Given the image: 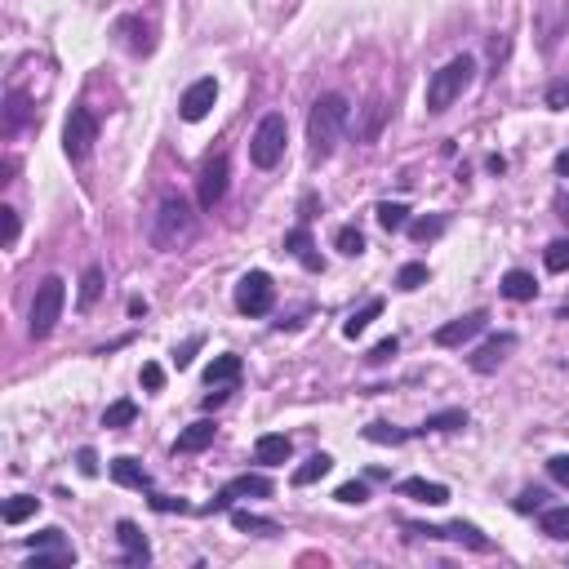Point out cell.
<instances>
[{"label": "cell", "mask_w": 569, "mask_h": 569, "mask_svg": "<svg viewBox=\"0 0 569 569\" xmlns=\"http://www.w3.org/2000/svg\"><path fill=\"white\" fill-rule=\"evenodd\" d=\"M196 227H201V223H196L192 201L178 196V192H165L161 205H156V214H152L147 236H152V245H156L161 254H178V249H187V245L196 240Z\"/></svg>", "instance_id": "obj_1"}, {"label": "cell", "mask_w": 569, "mask_h": 569, "mask_svg": "<svg viewBox=\"0 0 569 569\" xmlns=\"http://www.w3.org/2000/svg\"><path fill=\"white\" fill-rule=\"evenodd\" d=\"M347 116H352V102L342 94H321L307 111V152L311 161H330L338 147V138L347 130Z\"/></svg>", "instance_id": "obj_2"}, {"label": "cell", "mask_w": 569, "mask_h": 569, "mask_svg": "<svg viewBox=\"0 0 569 569\" xmlns=\"http://www.w3.org/2000/svg\"><path fill=\"white\" fill-rule=\"evenodd\" d=\"M471 76H476V58H471V54H458V58H449L440 71H432V80H427V111H432V116L449 111L454 102L463 99Z\"/></svg>", "instance_id": "obj_3"}, {"label": "cell", "mask_w": 569, "mask_h": 569, "mask_svg": "<svg viewBox=\"0 0 569 569\" xmlns=\"http://www.w3.org/2000/svg\"><path fill=\"white\" fill-rule=\"evenodd\" d=\"M63 302H68V280H63V276H45V280L36 285L32 321H27L32 338L54 334V325H58V316H63Z\"/></svg>", "instance_id": "obj_4"}, {"label": "cell", "mask_w": 569, "mask_h": 569, "mask_svg": "<svg viewBox=\"0 0 569 569\" xmlns=\"http://www.w3.org/2000/svg\"><path fill=\"white\" fill-rule=\"evenodd\" d=\"M285 142H290V125H285V116L280 111H268L263 121H258V130L249 138V161L258 169H276L285 161Z\"/></svg>", "instance_id": "obj_5"}, {"label": "cell", "mask_w": 569, "mask_h": 569, "mask_svg": "<svg viewBox=\"0 0 569 569\" xmlns=\"http://www.w3.org/2000/svg\"><path fill=\"white\" fill-rule=\"evenodd\" d=\"M94 142H99V121H94V111L71 107L68 125H63V152H68V161H90Z\"/></svg>", "instance_id": "obj_6"}, {"label": "cell", "mask_w": 569, "mask_h": 569, "mask_svg": "<svg viewBox=\"0 0 569 569\" xmlns=\"http://www.w3.org/2000/svg\"><path fill=\"white\" fill-rule=\"evenodd\" d=\"M271 302H276V285H271L268 271H245L240 285H236V311H245V316H268Z\"/></svg>", "instance_id": "obj_7"}, {"label": "cell", "mask_w": 569, "mask_h": 569, "mask_svg": "<svg viewBox=\"0 0 569 569\" xmlns=\"http://www.w3.org/2000/svg\"><path fill=\"white\" fill-rule=\"evenodd\" d=\"M227 178H232V165H227V156H223V152L205 161L201 178H196V201H201V209H214V205L227 196Z\"/></svg>", "instance_id": "obj_8"}, {"label": "cell", "mask_w": 569, "mask_h": 569, "mask_svg": "<svg viewBox=\"0 0 569 569\" xmlns=\"http://www.w3.org/2000/svg\"><path fill=\"white\" fill-rule=\"evenodd\" d=\"M214 102H218V80H214V76H201V80L187 85V94L178 102V116H183L187 125H196V121H205V116L214 111Z\"/></svg>", "instance_id": "obj_9"}, {"label": "cell", "mask_w": 569, "mask_h": 569, "mask_svg": "<svg viewBox=\"0 0 569 569\" xmlns=\"http://www.w3.org/2000/svg\"><path fill=\"white\" fill-rule=\"evenodd\" d=\"M36 556H32V569H54V565H76V552L68 547L63 530H45V534L32 538Z\"/></svg>", "instance_id": "obj_10"}, {"label": "cell", "mask_w": 569, "mask_h": 569, "mask_svg": "<svg viewBox=\"0 0 569 569\" xmlns=\"http://www.w3.org/2000/svg\"><path fill=\"white\" fill-rule=\"evenodd\" d=\"M485 325H490V311H468V316H458V321H449V325L436 330V347H463V342H471Z\"/></svg>", "instance_id": "obj_11"}, {"label": "cell", "mask_w": 569, "mask_h": 569, "mask_svg": "<svg viewBox=\"0 0 569 569\" xmlns=\"http://www.w3.org/2000/svg\"><path fill=\"white\" fill-rule=\"evenodd\" d=\"M409 534H423V538H454V543H468L476 552H490V538L480 534L476 525H463V521H454V525H445V530H432V525H405Z\"/></svg>", "instance_id": "obj_12"}, {"label": "cell", "mask_w": 569, "mask_h": 569, "mask_svg": "<svg viewBox=\"0 0 569 569\" xmlns=\"http://www.w3.org/2000/svg\"><path fill=\"white\" fill-rule=\"evenodd\" d=\"M511 347H516V334H494L490 342H480V347L471 352V369H476V374H494V369L507 361Z\"/></svg>", "instance_id": "obj_13"}, {"label": "cell", "mask_w": 569, "mask_h": 569, "mask_svg": "<svg viewBox=\"0 0 569 569\" xmlns=\"http://www.w3.org/2000/svg\"><path fill=\"white\" fill-rule=\"evenodd\" d=\"M27 121H32V99H27L23 90H9V94H5V116H0V130H5V138L23 134V130H27Z\"/></svg>", "instance_id": "obj_14"}, {"label": "cell", "mask_w": 569, "mask_h": 569, "mask_svg": "<svg viewBox=\"0 0 569 569\" xmlns=\"http://www.w3.org/2000/svg\"><path fill=\"white\" fill-rule=\"evenodd\" d=\"M116 543H121V552H125V565H147L152 561V547H147V538L138 530L134 521H121L116 525Z\"/></svg>", "instance_id": "obj_15"}, {"label": "cell", "mask_w": 569, "mask_h": 569, "mask_svg": "<svg viewBox=\"0 0 569 569\" xmlns=\"http://www.w3.org/2000/svg\"><path fill=\"white\" fill-rule=\"evenodd\" d=\"M290 454H294V440H290V436H280V432H268V436H258V440H254V458H258L263 468H280Z\"/></svg>", "instance_id": "obj_16"}, {"label": "cell", "mask_w": 569, "mask_h": 569, "mask_svg": "<svg viewBox=\"0 0 569 569\" xmlns=\"http://www.w3.org/2000/svg\"><path fill=\"white\" fill-rule=\"evenodd\" d=\"M236 494H258V499H268V494H271V480H268V476H236L232 485H227L218 499L209 502V511H223V507H232Z\"/></svg>", "instance_id": "obj_17"}, {"label": "cell", "mask_w": 569, "mask_h": 569, "mask_svg": "<svg viewBox=\"0 0 569 569\" xmlns=\"http://www.w3.org/2000/svg\"><path fill=\"white\" fill-rule=\"evenodd\" d=\"M116 36L125 40V49H134V54H152V23H142V18H121L116 23Z\"/></svg>", "instance_id": "obj_18"}, {"label": "cell", "mask_w": 569, "mask_h": 569, "mask_svg": "<svg viewBox=\"0 0 569 569\" xmlns=\"http://www.w3.org/2000/svg\"><path fill=\"white\" fill-rule=\"evenodd\" d=\"M401 494H405V499L427 502V507H440V502H449V490H445L440 480H423V476H409V480H401Z\"/></svg>", "instance_id": "obj_19"}, {"label": "cell", "mask_w": 569, "mask_h": 569, "mask_svg": "<svg viewBox=\"0 0 569 569\" xmlns=\"http://www.w3.org/2000/svg\"><path fill=\"white\" fill-rule=\"evenodd\" d=\"M214 436H218V423H209V418H201V423H192L187 432H178V454H201L205 445H214Z\"/></svg>", "instance_id": "obj_20"}, {"label": "cell", "mask_w": 569, "mask_h": 569, "mask_svg": "<svg viewBox=\"0 0 569 569\" xmlns=\"http://www.w3.org/2000/svg\"><path fill=\"white\" fill-rule=\"evenodd\" d=\"M111 480L125 485V490H147V485H152V476L142 471L138 458H111Z\"/></svg>", "instance_id": "obj_21"}, {"label": "cell", "mask_w": 569, "mask_h": 569, "mask_svg": "<svg viewBox=\"0 0 569 569\" xmlns=\"http://www.w3.org/2000/svg\"><path fill=\"white\" fill-rule=\"evenodd\" d=\"M502 299H511V302H530L538 294V280L530 276V271H507L502 276Z\"/></svg>", "instance_id": "obj_22"}, {"label": "cell", "mask_w": 569, "mask_h": 569, "mask_svg": "<svg viewBox=\"0 0 569 569\" xmlns=\"http://www.w3.org/2000/svg\"><path fill=\"white\" fill-rule=\"evenodd\" d=\"M378 316H383V299H369L365 307H361V311H352V316L342 321V334H347V338H361V334L369 330V325L378 321Z\"/></svg>", "instance_id": "obj_23"}, {"label": "cell", "mask_w": 569, "mask_h": 569, "mask_svg": "<svg viewBox=\"0 0 569 569\" xmlns=\"http://www.w3.org/2000/svg\"><path fill=\"white\" fill-rule=\"evenodd\" d=\"M236 378H240V356H232V352H227V356H214L209 369H205V383H209V387H223V383H236Z\"/></svg>", "instance_id": "obj_24"}, {"label": "cell", "mask_w": 569, "mask_h": 569, "mask_svg": "<svg viewBox=\"0 0 569 569\" xmlns=\"http://www.w3.org/2000/svg\"><path fill=\"white\" fill-rule=\"evenodd\" d=\"M285 249H290L307 271H321V258L311 254V236H307V227H294V232L285 236Z\"/></svg>", "instance_id": "obj_25"}, {"label": "cell", "mask_w": 569, "mask_h": 569, "mask_svg": "<svg viewBox=\"0 0 569 569\" xmlns=\"http://www.w3.org/2000/svg\"><path fill=\"white\" fill-rule=\"evenodd\" d=\"M330 471H334V458H330V454H311L302 468H294V485H299V490L302 485H316V480L330 476Z\"/></svg>", "instance_id": "obj_26"}, {"label": "cell", "mask_w": 569, "mask_h": 569, "mask_svg": "<svg viewBox=\"0 0 569 569\" xmlns=\"http://www.w3.org/2000/svg\"><path fill=\"white\" fill-rule=\"evenodd\" d=\"M538 530L547 538H569V507H543Z\"/></svg>", "instance_id": "obj_27"}, {"label": "cell", "mask_w": 569, "mask_h": 569, "mask_svg": "<svg viewBox=\"0 0 569 569\" xmlns=\"http://www.w3.org/2000/svg\"><path fill=\"white\" fill-rule=\"evenodd\" d=\"M458 427H468V409H440L423 423V432H458Z\"/></svg>", "instance_id": "obj_28"}, {"label": "cell", "mask_w": 569, "mask_h": 569, "mask_svg": "<svg viewBox=\"0 0 569 569\" xmlns=\"http://www.w3.org/2000/svg\"><path fill=\"white\" fill-rule=\"evenodd\" d=\"M374 214H378V227H383V232H401V227H409V209H405L401 201H383Z\"/></svg>", "instance_id": "obj_29"}, {"label": "cell", "mask_w": 569, "mask_h": 569, "mask_svg": "<svg viewBox=\"0 0 569 569\" xmlns=\"http://www.w3.org/2000/svg\"><path fill=\"white\" fill-rule=\"evenodd\" d=\"M102 299V268H85V276H80V294H76V302H80V311H90L94 302Z\"/></svg>", "instance_id": "obj_30"}, {"label": "cell", "mask_w": 569, "mask_h": 569, "mask_svg": "<svg viewBox=\"0 0 569 569\" xmlns=\"http://www.w3.org/2000/svg\"><path fill=\"white\" fill-rule=\"evenodd\" d=\"M36 507H40V499H32V494L9 499V502H5V525H23L27 516H36Z\"/></svg>", "instance_id": "obj_31"}, {"label": "cell", "mask_w": 569, "mask_h": 569, "mask_svg": "<svg viewBox=\"0 0 569 569\" xmlns=\"http://www.w3.org/2000/svg\"><path fill=\"white\" fill-rule=\"evenodd\" d=\"M138 418V405L134 401H116L107 405V414H102V427H130Z\"/></svg>", "instance_id": "obj_32"}, {"label": "cell", "mask_w": 569, "mask_h": 569, "mask_svg": "<svg viewBox=\"0 0 569 569\" xmlns=\"http://www.w3.org/2000/svg\"><path fill=\"white\" fill-rule=\"evenodd\" d=\"M440 232H445V214H432V218H414V223H409V236H414L418 245L436 240Z\"/></svg>", "instance_id": "obj_33"}, {"label": "cell", "mask_w": 569, "mask_h": 569, "mask_svg": "<svg viewBox=\"0 0 569 569\" xmlns=\"http://www.w3.org/2000/svg\"><path fill=\"white\" fill-rule=\"evenodd\" d=\"M365 440H374V445H405V440H409V432L392 427V423H369V427H365Z\"/></svg>", "instance_id": "obj_34"}, {"label": "cell", "mask_w": 569, "mask_h": 569, "mask_svg": "<svg viewBox=\"0 0 569 569\" xmlns=\"http://www.w3.org/2000/svg\"><path fill=\"white\" fill-rule=\"evenodd\" d=\"M334 245H338V254H347V258L365 254V236H361V227H338Z\"/></svg>", "instance_id": "obj_35"}, {"label": "cell", "mask_w": 569, "mask_h": 569, "mask_svg": "<svg viewBox=\"0 0 569 569\" xmlns=\"http://www.w3.org/2000/svg\"><path fill=\"white\" fill-rule=\"evenodd\" d=\"M232 525L236 530H254V534H276V521H263L254 511H232Z\"/></svg>", "instance_id": "obj_36"}, {"label": "cell", "mask_w": 569, "mask_h": 569, "mask_svg": "<svg viewBox=\"0 0 569 569\" xmlns=\"http://www.w3.org/2000/svg\"><path fill=\"white\" fill-rule=\"evenodd\" d=\"M418 285H427V268L423 263H405L396 271V290H418Z\"/></svg>", "instance_id": "obj_37"}, {"label": "cell", "mask_w": 569, "mask_h": 569, "mask_svg": "<svg viewBox=\"0 0 569 569\" xmlns=\"http://www.w3.org/2000/svg\"><path fill=\"white\" fill-rule=\"evenodd\" d=\"M543 263H547V271H569V240H552Z\"/></svg>", "instance_id": "obj_38"}, {"label": "cell", "mask_w": 569, "mask_h": 569, "mask_svg": "<svg viewBox=\"0 0 569 569\" xmlns=\"http://www.w3.org/2000/svg\"><path fill=\"white\" fill-rule=\"evenodd\" d=\"M383 116H387V107H383V99H374V102H369V111H365V130H361L365 142L378 138V130H383Z\"/></svg>", "instance_id": "obj_39"}, {"label": "cell", "mask_w": 569, "mask_h": 569, "mask_svg": "<svg viewBox=\"0 0 569 569\" xmlns=\"http://www.w3.org/2000/svg\"><path fill=\"white\" fill-rule=\"evenodd\" d=\"M543 99H547V107H552V111H569V76H561V80H552Z\"/></svg>", "instance_id": "obj_40"}, {"label": "cell", "mask_w": 569, "mask_h": 569, "mask_svg": "<svg viewBox=\"0 0 569 569\" xmlns=\"http://www.w3.org/2000/svg\"><path fill=\"white\" fill-rule=\"evenodd\" d=\"M0 223H5V240H0V245L14 249V245H18V209H14V205H0Z\"/></svg>", "instance_id": "obj_41"}, {"label": "cell", "mask_w": 569, "mask_h": 569, "mask_svg": "<svg viewBox=\"0 0 569 569\" xmlns=\"http://www.w3.org/2000/svg\"><path fill=\"white\" fill-rule=\"evenodd\" d=\"M338 502H347V507H356V502H365L369 499V490L361 485V480H347V485H338Z\"/></svg>", "instance_id": "obj_42"}, {"label": "cell", "mask_w": 569, "mask_h": 569, "mask_svg": "<svg viewBox=\"0 0 569 569\" xmlns=\"http://www.w3.org/2000/svg\"><path fill=\"white\" fill-rule=\"evenodd\" d=\"M142 387H147V392H161V387H165V369H161V365H142Z\"/></svg>", "instance_id": "obj_43"}, {"label": "cell", "mask_w": 569, "mask_h": 569, "mask_svg": "<svg viewBox=\"0 0 569 569\" xmlns=\"http://www.w3.org/2000/svg\"><path fill=\"white\" fill-rule=\"evenodd\" d=\"M396 347H401L396 338H383V342L369 352V361H374V365H383V361H392V356H396Z\"/></svg>", "instance_id": "obj_44"}, {"label": "cell", "mask_w": 569, "mask_h": 569, "mask_svg": "<svg viewBox=\"0 0 569 569\" xmlns=\"http://www.w3.org/2000/svg\"><path fill=\"white\" fill-rule=\"evenodd\" d=\"M547 471H552V480H561V485L569 490V454H561V458H552V463H547Z\"/></svg>", "instance_id": "obj_45"}, {"label": "cell", "mask_w": 569, "mask_h": 569, "mask_svg": "<svg viewBox=\"0 0 569 569\" xmlns=\"http://www.w3.org/2000/svg\"><path fill=\"white\" fill-rule=\"evenodd\" d=\"M196 347H201V338H187V342H183V347L174 352V361H178V369H187V365H192V352H196Z\"/></svg>", "instance_id": "obj_46"}, {"label": "cell", "mask_w": 569, "mask_h": 569, "mask_svg": "<svg viewBox=\"0 0 569 569\" xmlns=\"http://www.w3.org/2000/svg\"><path fill=\"white\" fill-rule=\"evenodd\" d=\"M152 507H156V511H187V502L165 499V494H156V499H152Z\"/></svg>", "instance_id": "obj_47"}, {"label": "cell", "mask_w": 569, "mask_h": 569, "mask_svg": "<svg viewBox=\"0 0 569 569\" xmlns=\"http://www.w3.org/2000/svg\"><path fill=\"white\" fill-rule=\"evenodd\" d=\"M76 458H80V471H85V476H94V471H99V454H94V449H80Z\"/></svg>", "instance_id": "obj_48"}, {"label": "cell", "mask_w": 569, "mask_h": 569, "mask_svg": "<svg viewBox=\"0 0 569 569\" xmlns=\"http://www.w3.org/2000/svg\"><path fill=\"white\" fill-rule=\"evenodd\" d=\"M530 507H543V494H538V490H525L521 502H516V511H530Z\"/></svg>", "instance_id": "obj_49"}, {"label": "cell", "mask_w": 569, "mask_h": 569, "mask_svg": "<svg viewBox=\"0 0 569 569\" xmlns=\"http://www.w3.org/2000/svg\"><path fill=\"white\" fill-rule=\"evenodd\" d=\"M556 174H561V178H569V152H561V156H556Z\"/></svg>", "instance_id": "obj_50"}, {"label": "cell", "mask_w": 569, "mask_h": 569, "mask_svg": "<svg viewBox=\"0 0 569 569\" xmlns=\"http://www.w3.org/2000/svg\"><path fill=\"white\" fill-rule=\"evenodd\" d=\"M227 401V392H209V396H205V409H214V405H223Z\"/></svg>", "instance_id": "obj_51"}, {"label": "cell", "mask_w": 569, "mask_h": 569, "mask_svg": "<svg viewBox=\"0 0 569 569\" xmlns=\"http://www.w3.org/2000/svg\"><path fill=\"white\" fill-rule=\"evenodd\" d=\"M561 321H569V302H565V307H561Z\"/></svg>", "instance_id": "obj_52"}, {"label": "cell", "mask_w": 569, "mask_h": 569, "mask_svg": "<svg viewBox=\"0 0 569 569\" xmlns=\"http://www.w3.org/2000/svg\"><path fill=\"white\" fill-rule=\"evenodd\" d=\"M561 209H565V218H569V201H565V205H561Z\"/></svg>", "instance_id": "obj_53"}]
</instances>
